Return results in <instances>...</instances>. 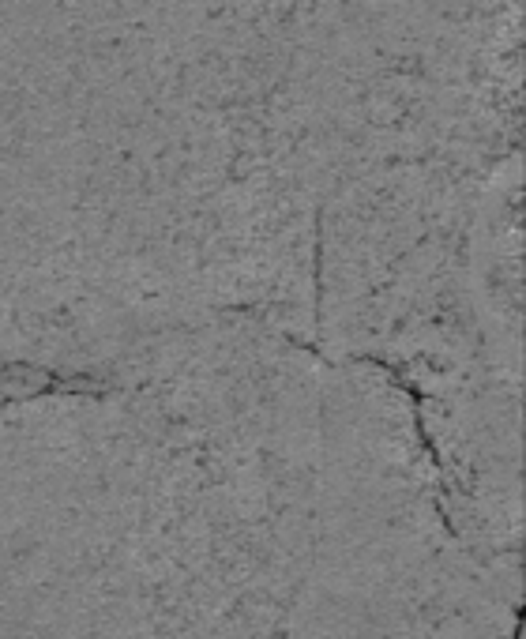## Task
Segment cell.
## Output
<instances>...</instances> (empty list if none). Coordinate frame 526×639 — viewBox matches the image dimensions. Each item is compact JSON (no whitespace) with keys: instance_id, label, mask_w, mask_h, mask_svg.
Segmentation results:
<instances>
[{"instance_id":"obj_1","label":"cell","mask_w":526,"mask_h":639,"mask_svg":"<svg viewBox=\"0 0 526 639\" xmlns=\"http://www.w3.org/2000/svg\"><path fill=\"white\" fill-rule=\"evenodd\" d=\"M511 639H523V606L515 609V628H511Z\"/></svg>"}]
</instances>
